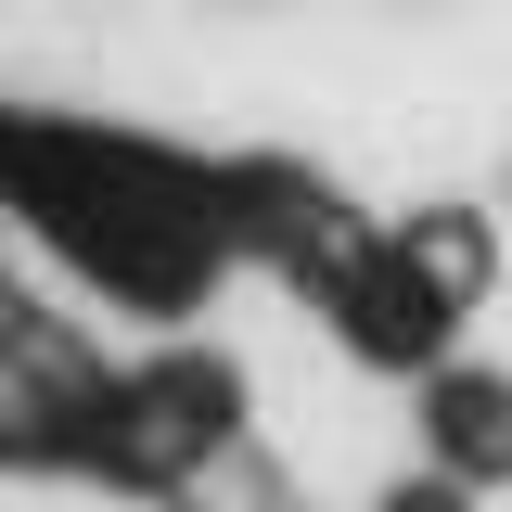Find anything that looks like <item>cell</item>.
Returning a JSON list of instances; mask_svg holds the SVG:
<instances>
[{"label": "cell", "instance_id": "6da1fadb", "mask_svg": "<svg viewBox=\"0 0 512 512\" xmlns=\"http://www.w3.org/2000/svg\"><path fill=\"white\" fill-rule=\"evenodd\" d=\"M231 448H244V372L205 359V346H167V359H128L90 397V423L64 436V461H90L116 487H205Z\"/></svg>", "mask_w": 512, "mask_h": 512}, {"label": "cell", "instance_id": "7a4b0ae2", "mask_svg": "<svg viewBox=\"0 0 512 512\" xmlns=\"http://www.w3.org/2000/svg\"><path fill=\"white\" fill-rule=\"evenodd\" d=\"M423 448H436V487H500L512 474V384L500 372H436L423 384Z\"/></svg>", "mask_w": 512, "mask_h": 512}, {"label": "cell", "instance_id": "3957f363", "mask_svg": "<svg viewBox=\"0 0 512 512\" xmlns=\"http://www.w3.org/2000/svg\"><path fill=\"white\" fill-rule=\"evenodd\" d=\"M384 244L410 256V282H423L436 308H474V295H487V269H500V256H487V218H461V205H436V218H397Z\"/></svg>", "mask_w": 512, "mask_h": 512}]
</instances>
